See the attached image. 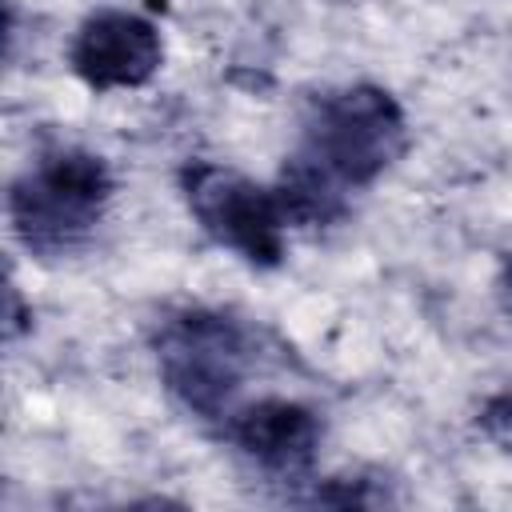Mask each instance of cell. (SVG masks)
<instances>
[{
    "mask_svg": "<svg viewBox=\"0 0 512 512\" xmlns=\"http://www.w3.org/2000/svg\"><path fill=\"white\" fill-rule=\"evenodd\" d=\"M116 180L104 156L64 144L32 160L8 188V224L16 244L36 260L76 256L100 228Z\"/></svg>",
    "mask_w": 512,
    "mask_h": 512,
    "instance_id": "3957f363",
    "label": "cell"
},
{
    "mask_svg": "<svg viewBox=\"0 0 512 512\" xmlns=\"http://www.w3.org/2000/svg\"><path fill=\"white\" fill-rule=\"evenodd\" d=\"M408 152V116L380 84H340L308 100L292 152L272 192L288 232H324L352 212V196L372 188Z\"/></svg>",
    "mask_w": 512,
    "mask_h": 512,
    "instance_id": "6da1fadb",
    "label": "cell"
},
{
    "mask_svg": "<svg viewBox=\"0 0 512 512\" xmlns=\"http://www.w3.org/2000/svg\"><path fill=\"white\" fill-rule=\"evenodd\" d=\"M220 436L264 476L284 480V484H308L324 424L316 408L288 400V396H260L248 404H236L220 420Z\"/></svg>",
    "mask_w": 512,
    "mask_h": 512,
    "instance_id": "5b68a950",
    "label": "cell"
},
{
    "mask_svg": "<svg viewBox=\"0 0 512 512\" xmlns=\"http://www.w3.org/2000/svg\"><path fill=\"white\" fill-rule=\"evenodd\" d=\"M152 360L164 392L188 416L220 424L240 404V388L260 352L252 328L232 312L184 304L156 320Z\"/></svg>",
    "mask_w": 512,
    "mask_h": 512,
    "instance_id": "7a4b0ae2",
    "label": "cell"
},
{
    "mask_svg": "<svg viewBox=\"0 0 512 512\" xmlns=\"http://www.w3.org/2000/svg\"><path fill=\"white\" fill-rule=\"evenodd\" d=\"M164 64L160 28L128 8H96L88 12L68 44V68L92 92H124L144 88Z\"/></svg>",
    "mask_w": 512,
    "mask_h": 512,
    "instance_id": "8992f818",
    "label": "cell"
},
{
    "mask_svg": "<svg viewBox=\"0 0 512 512\" xmlns=\"http://www.w3.org/2000/svg\"><path fill=\"white\" fill-rule=\"evenodd\" d=\"M476 428L488 444H496L500 452H512V388H500L480 404Z\"/></svg>",
    "mask_w": 512,
    "mask_h": 512,
    "instance_id": "52a82bcc",
    "label": "cell"
},
{
    "mask_svg": "<svg viewBox=\"0 0 512 512\" xmlns=\"http://www.w3.org/2000/svg\"><path fill=\"white\" fill-rule=\"evenodd\" d=\"M148 8H152V12H164V8H168V0H148Z\"/></svg>",
    "mask_w": 512,
    "mask_h": 512,
    "instance_id": "30bf717a",
    "label": "cell"
},
{
    "mask_svg": "<svg viewBox=\"0 0 512 512\" xmlns=\"http://www.w3.org/2000/svg\"><path fill=\"white\" fill-rule=\"evenodd\" d=\"M180 196L196 228L248 268H280L288 248V224L272 184H256L232 164L188 160L180 168Z\"/></svg>",
    "mask_w": 512,
    "mask_h": 512,
    "instance_id": "277c9868",
    "label": "cell"
},
{
    "mask_svg": "<svg viewBox=\"0 0 512 512\" xmlns=\"http://www.w3.org/2000/svg\"><path fill=\"white\" fill-rule=\"evenodd\" d=\"M496 304H500V312L512 320V252H504L500 256V268H496Z\"/></svg>",
    "mask_w": 512,
    "mask_h": 512,
    "instance_id": "9c48e42d",
    "label": "cell"
},
{
    "mask_svg": "<svg viewBox=\"0 0 512 512\" xmlns=\"http://www.w3.org/2000/svg\"><path fill=\"white\" fill-rule=\"evenodd\" d=\"M28 320H32V312H24L16 284H8V292H4V336H8V340H16V336L28 328Z\"/></svg>",
    "mask_w": 512,
    "mask_h": 512,
    "instance_id": "ba28073f",
    "label": "cell"
}]
</instances>
